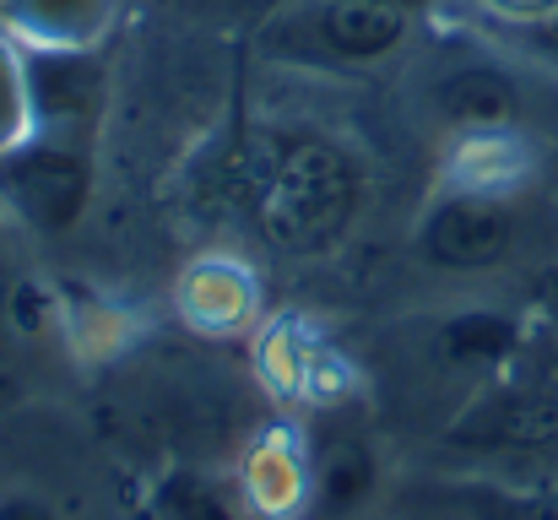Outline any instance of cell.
<instances>
[{"instance_id":"1","label":"cell","mask_w":558,"mask_h":520,"mask_svg":"<svg viewBox=\"0 0 558 520\" xmlns=\"http://www.w3.org/2000/svg\"><path fill=\"white\" fill-rule=\"evenodd\" d=\"M359 201L353 164L326 142H299L260 190V228L282 250H320L342 233Z\"/></svg>"},{"instance_id":"2","label":"cell","mask_w":558,"mask_h":520,"mask_svg":"<svg viewBox=\"0 0 558 520\" xmlns=\"http://www.w3.org/2000/svg\"><path fill=\"white\" fill-rule=\"evenodd\" d=\"M5 184H11V195L22 201V211L38 228H65L82 211L87 169L71 153H27V158L5 164Z\"/></svg>"},{"instance_id":"3","label":"cell","mask_w":558,"mask_h":520,"mask_svg":"<svg viewBox=\"0 0 558 520\" xmlns=\"http://www.w3.org/2000/svg\"><path fill=\"white\" fill-rule=\"evenodd\" d=\"M510 244V217L488 201H450L428 217L423 250L439 266H488Z\"/></svg>"},{"instance_id":"4","label":"cell","mask_w":558,"mask_h":520,"mask_svg":"<svg viewBox=\"0 0 558 520\" xmlns=\"http://www.w3.org/2000/svg\"><path fill=\"white\" fill-rule=\"evenodd\" d=\"M456 439H477V445H548L558 439V401L554 396H499L488 407H477Z\"/></svg>"},{"instance_id":"5","label":"cell","mask_w":558,"mask_h":520,"mask_svg":"<svg viewBox=\"0 0 558 520\" xmlns=\"http://www.w3.org/2000/svg\"><path fill=\"white\" fill-rule=\"evenodd\" d=\"M401 16L379 0H337L326 16H320V33L337 55H353V60H374L385 55L396 38H401Z\"/></svg>"},{"instance_id":"6","label":"cell","mask_w":558,"mask_h":520,"mask_svg":"<svg viewBox=\"0 0 558 520\" xmlns=\"http://www.w3.org/2000/svg\"><path fill=\"white\" fill-rule=\"evenodd\" d=\"M439 109L450 120H499L510 114V82L494 71H461L439 87Z\"/></svg>"},{"instance_id":"7","label":"cell","mask_w":558,"mask_h":520,"mask_svg":"<svg viewBox=\"0 0 558 520\" xmlns=\"http://www.w3.org/2000/svg\"><path fill=\"white\" fill-rule=\"evenodd\" d=\"M369 483H374L369 450L353 445V439L331 445V456H326V467H320V499H326V510H353V505H364Z\"/></svg>"},{"instance_id":"8","label":"cell","mask_w":558,"mask_h":520,"mask_svg":"<svg viewBox=\"0 0 558 520\" xmlns=\"http://www.w3.org/2000/svg\"><path fill=\"white\" fill-rule=\"evenodd\" d=\"M510 347V326L499 315H466L456 326H445V352L461 358V363H477V358H499Z\"/></svg>"},{"instance_id":"9","label":"cell","mask_w":558,"mask_h":520,"mask_svg":"<svg viewBox=\"0 0 558 520\" xmlns=\"http://www.w3.org/2000/svg\"><path fill=\"white\" fill-rule=\"evenodd\" d=\"M169 510H174V520H239L222 505L217 488H206V483H195V477H180V483L169 488Z\"/></svg>"},{"instance_id":"10","label":"cell","mask_w":558,"mask_h":520,"mask_svg":"<svg viewBox=\"0 0 558 520\" xmlns=\"http://www.w3.org/2000/svg\"><path fill=\"white\" fill-rule=\"evenodd\" d=\"M505 520H558V499H526V505H505Z\"/></svg>"},{"instance_id":"11","label":"cell","mask_w":558,"mask_h":520,"mask_svg":"<svg viewBox=\"0 0 558 520\" xmlns=\"http://www.w3.org/2000/svg\"><path fill=\"white\" fill-rule=\"evenodd\" d=\"M0 520H54V516H49L38 499H5V505H0Z\"/></svg>"},{"instance_id":"12","label":"cell","mask_w":558,"mask_h":520,"mask_svg":"<svg viewBox=\"0 0 558 520\" xmlns=\"http://www.w3.org/2000/svg\"><path fill=\"white\" fill-rule=\"evenodd\" d=\"M239 5H250V11H266V5H282V0H239Z\"/></svg>"},{"instance_id":"13","label":"cell","mask_w":558,"mask_h":520,"mask_svg":"<svg viewBox=\"0 0 558 520\" xmlns=\"http://www.w3.org/2000/svg\"><path fill=\"white\" fill-rule=\"evenodd\" d=\"M505 5H548V0H505Z\"/></svg>"},{"instance_id":"14","label":"cell","mask_w":558,"mask_h":520,"mask_svg":"<svg viewBox=\"0 0 558 520\" xmlns=\"http://www.w3.org/2000/svg\"><path fill=\"white\" fill-rule=\"evenodd\" d=\"M379 5H396V0H379Z\"/></svg>"},{"instance_id":"15","label":"cell","mask_w":558,"mask_h":520,"mask_svg":"<svg viewBox=\"0 0 558 520\" xmlns=\"http://www.w3.org/2000/svg\"><path fill=\"white\" fill-rule=\"evenodd\" d=\"M554 38H558V27H554Z\"/></svg>"}]
</instances>
